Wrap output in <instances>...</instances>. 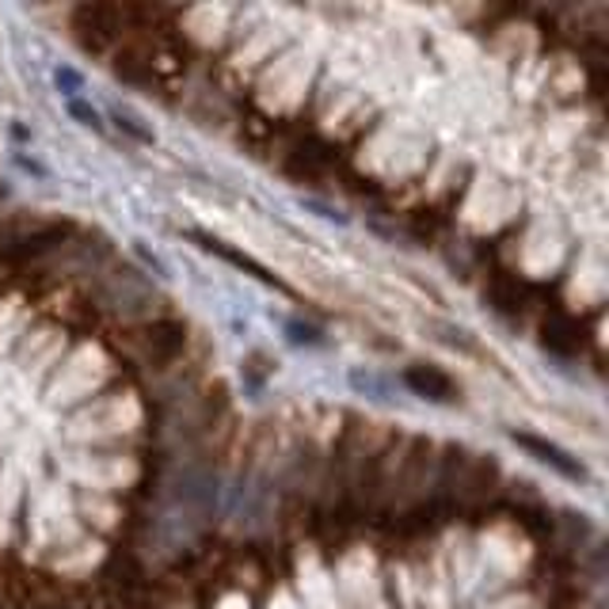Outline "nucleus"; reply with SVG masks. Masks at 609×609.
<instances>
[{"mask_svg": "<svg viewBox=\"0 0 609 609\" xmlns=\"http://www.w3.org/2000/svg\"><path fill=\"white\" fill-rule=\"evenodd\" d=\"M96 294H99V305L119 313L122 320H137V324L157 320L160 308H165V297L157 294V287L137 267L114 264V259L96 275Z\"/></svg>", "mask_w": 609, "mask_h": 609, "instance_id": "nucleus-1", "label": "nucleus"}, {"mask_svg": "<svg viewBox=\"0 0 609 609\" xmlns=\"http://www.w3.org/2000/svg\"><path fill=\"white\" fill-rule=\"evenodd\" d=\"M69 111H73L76 119L84 122V126H92V130H99V134H103V119H99L96 107H88L84 99H69Z\"/></svg>", "mask_w": 609, "mask_h": 609, "instance_id": "nucleus-11", "label": "nucleus"}, {"mask_svg": "<svg viewBox=\"0 0 609 609\" xmlns=\"http://www.w3.org/2000/svg\"><path fill=\"white\" fill-rule=\"evenodd\" d=\"M545 346H552L557 354H575L580 351V339L568 324H545Z\"/></svg>", "mask_w": 609, "mask_h": 609, "instance_id": "nucleus-8", "label": "nucleus"}, {"mask_svg": "<svg viewBox=\"0 0 609 609\" xmlns=\"http://www.w3.org/2000/svg\"><path fill=\"white\" fill-rule=\"evenodd\" d=\"M499 484V465L491 458H468L465 473L458 480V507H480Z\"/></svg>", "mask_w": 609, "mask_h": 609, "instance_id": "nucleus-4", "label": "nucleus"}, {"mask_svg": "<svg viewBox=\"0 0 609 609\" xmlns=\"http://www.w3.org/2000/svg\"><path fill=\"white\" fill-rule=\"evenodd\" d=\"M58 84H65V96H73L76 99V88H81V76L73 73V69H58Z\"/></svg>", "mask_w": 609, "mask_h": 609, "instance_id": "nucleus-12", "label": "nucleus"}, {"mask_svg": "<svg viewBox=\"0 0 609 609\" xmlns=\"http://www.w3.org/2000/svg\"><path fill=\"white\" fill-rule=\"evenodd\" d=\"M198 244H203L206 252H214V256H221L226 264H233V267H241V271H248V275H256L259 282H267V287H275V290H282V282L275 279V275H267L264 267L256 264L252 256H244V252H236V248H229L226 241H218V236H195Z\"/></svg>", "mask_w": 609, "mask_h": 609, "instance_id": "nucleus-7", "label": "nucleus"}, {"mask_svg": "<svg viewBox=\"0 0 609 609\" xmlns=\"http://www.w3.org/2000/svg\"><path fill=\"white\" fill-rule=\"evenodd\" d=\"M435 331H442V343H450V346H461V351H468V354H476V343L468 339V331H461V328H453V324H435Z\"/></svg>", "mask_w": 609, "mask_h": 609, "instance_id": "nucleus-10", "label": "nucleus"}, {"mask_svg": "<svg viewBox=\"0 0 609 609\" xmlns=\"http://www.w3.org/2000/svg\"><path fill=\"white\" fill-rule=\"evenodd\" d=\"M187 346V328L172 316H157V320H145L142 324V336H137V351L145 354L153 369H165L172 366L175 358L183 354Z\"/></svg>", "mask_w": 609, "mask_h": 609, "instance_id": "nucleus-3", "label": "nucleus"}, {"mask_svg": "<svg viewBox=\"0 0 609 609\" xmlns=\"http://www.w3.org/2000/svg\"><path fill=\"white\" fill-rule=\"evenodd\" d=\"M114 122H119V130H126V134L134 137L137 145H153V130H145L130 111H122V107H119V111H114Z\"/></svg>", "mask_w": 609, "mask_h": 609, "instance_id": "nucleus-9", "label": "nucleus"}, {"mask_svg": "<svg viewBox=\"0 0 609 609\" xmlns=\"http://www.w3.org/2000/svg\"><path fill=\"white\" fill-rule=\"evenodd\" d=\"M511 438L522 446V450H529V453H534L537 461H545V465H552L560 476H568V480H587V468H583L575 458H568V453L560 450L557 442H545V438L529 435V430H514Z\"/></svg>", "mask_w": 609, "mask_h": 609, "instance_id": "nucleus-5", "label": "nucleus"}, {"mask_svg": "<svg viewBox=\"0 0 609 609\" xmlns=\"http://www.w3.org/2000/svg\"><path fill=\"white\" fill-rule=\"evenodd\" d=\"M404 381L412 385L419 397H430V400H458V389H453V381L442 374V369L435 366H412L404 369Z\"/></svg>", "mask_w": 609, "mask_h": 609, "instance_id": "nucleus-6", "label": "nucleus"}, {"mask_svg": "<svg viewBox=\"0 0 609 609\" xmlns=\"http://www.w3.org/2000/svg\"><path fill=\"white\" fill-rule=\"evenodd\" d=\"M126 31V15L122 8L111 4H88L73 12V35L88 53H107Z\"/></svg>", "mask_w": 609, "mask_h": 609, "instance_id": "nucleus-2", "label": "nucleus"}]
</instances>
